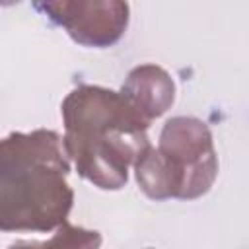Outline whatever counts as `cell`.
<instances>
[{
	"instance_id": "obj_1",
	"label": "cell",
	"mask_w": 249,
	"mask_h": 249,
	"mask_svg": "<svg viewBox=\"0 0 249 249\" xmlns=\"http://www.w3.org/2000/svg\"><path fill=\"white\" fill-rule=\"evenodd\" d=\"M62 148L80 177L103 191H119L128 167L150 144L146 121L121 91L82 84L60 105Z\"/></svg>"
},
{
	"instance_id": "obj_2",
	"label": "cell",
	"mask_w": 249,
	"mask_h": 249,
	"mask_svg": "<svg viewBox=\"0 0 249 249\" xmlns=\"http://www.w3.org/2000/svg\"><path fill=\"white\" fill-rule=\"evenodd\" d=\"M58 132L35 128L0 140V231H53L68 220L74 191Z\"/></svg>"
},
{
	"instance_id": "obj_3",
	"label": "cell",
	"mask_w": 249,
	"mask_h": 249,
	"mask_svg": "<svg viewBox=\"0 0 249 249\" xmlns=\"http://www.w3.org/2000/svg\"><path fill=\"white\" fill-rule=\"evenodd\" d=\"M158 152L171 171L175 198L206 195L218 177V156L208 124L196 117H171L158 140Z\"/></svg>"
},
{
	"instance_id": "obj_4",
	"label": "cell",
	"mask_w": 249,
	"mask_h": 249,
	"mask_svg": "<svg viewBox=\"0 0 249 249\" xmlns=\"http://www.w3.org/2000/svg\"><path fill=\"white\" fill-rule=\"evenodd\" d=\"M35 10L62 27L82 47L107 49L126 31L130 6L121 0H58L35 2Z\"/></svg>"
},
{
	"instance_id": "obj_5",
	"label": "cell",
	"mask_w": 249,
	"mask_h": 249,
	"mask_svg": "<svg viewBox=\"0 0 249 249\" xmlns=\"http://www.w3.org/2000/svg\"><path fill=\"white\" fill-rule=\"evenodd\" d=\"M121 95L152 123L171 109L175 101V82L165 68L158 64H140L128 72Z\"/></svg>"
},
{
	"instance_id": "obj_6",
	"label": "cell",
	"mask_w": 249,
	"mask_h": 249,
	"mask_svg": "<svg viewBox=\"0 0 249 249\" xmlns=\"http://www.w3.org/2000/svg\"><path fill=\"white\" fill-rule=\"evenodd\" d=\"M140 191L152 200L175 198V185L169 167L165 165L158 148L148 144L132 163Z\"/></svg>"
},
{
	"instance_id": "obj_7",
	"label": "cell",
	"mask_w": 249,
	"mask_h": 249,
	"mask_svg": "<svg viewBox=\"0 0 249 249\" xmlns=\"http://www.w3.org/2000/svg\"><path fill=\"white\" fill-rule=\"evenodd\" d=\"M101 233L95 230H86L80 226H72L68 220L60 224L53 237L43 241L47 249H99L101 247Z\"/></svg>"
},
{
	"instance_id": "obj_8",
	"label": "cell",
	"mask_w": 249,
	"mask_h": 249,
	"mask_svg": "<svg viewBox=\"0 0 249 249\" xmlns=\"http://www.w3.org/2000/svg\"><path fill=\"white\" fill-rule=\"evenodd\" d=\"M8 249H47L43 241H16Z\"/></svg>"
},
{
	"instance_id": "obj_9",
	"label": "cell",
	"mask_w": 249,
	"mask_h": 249,
	"mask_svg": "<svg viewBox=\"0 0 249 249\" xmlns=\"http://www.w3.org/2000/svg\"><path fill=\"white\" fill-rule=\"evenodd\" d=\"M148 249H152V247H148Z\"/></svg>"
}]
</instances>
